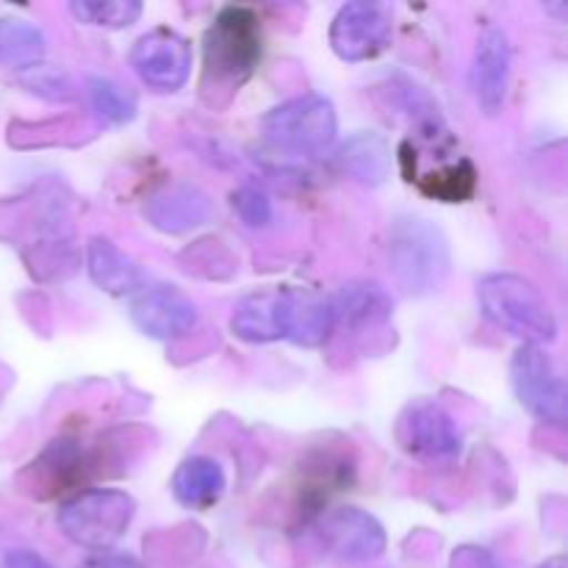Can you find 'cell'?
I'll use <instances>...</instances> for the list:
<instances>
[{"label": "cell", "mask_w": 568, "mask_h": 568, "mask_svg": "<svg viewBox=\"0 0 568 568\" xmlns=\"http://www.w3.org/2000/svg\"><path fill=\"white\" fill-rule=\"evenodd\" d=\"M83 568H144L139 560L128 558V555H94L89 558Z\"/></svg>", "instance_id": "obj_28"}, {"label": "cell", "mask_w": 568, "mask_h": 568, "mask_svg": "<svg viewBox=\"0 0 568 568\" xmlns=\"http://www.w3.org/2000/svg\"><path fill=\"white\" fill-rule=\"evenodd\" d=\"M261 133L281 153L322 155L336 142V105L322 94L286 100L261 120Z\"/></svg>", "instance_id": "obj_5"}, {"label": "cell", "mask_w": 568, "mask_h": 568, "mask_svg": "<svg viewBox=\"0 0 568 568\" xmlns=\"http://www.w3.org/2000/svg\"><path fill=\"white\" fill-rule=\"evenodd\" d=\"M3 568H53L42 555L31 552V549H14V552L6 555Z\"/></svg>", "instance_id": "obj_27"}, {"label": "cell", "mask_w": 568, "mask_h": 568, "mask_svg": "<svg viewBox=\"0 0 568 568\" xmlns=\"http://www.w3.org/2000/svg\"><path fill=\"white\" fill-rule=\"evenodd\" d=\"M388 264L397 286L405 294H430L447 281L453 253L436 222L425 216H403L392 225Z\"/></svg>", "instance_id": "obj_4"}, {"label": "cell", "mask_w": 568, "mask_h": 568, "mask_svg": "<svg viewBox=\"0 0 568 568\" xmlns=\"http://www.w3.org/2000/svg\"><path fill=\"white\" fill-rule=\"evenodd\" d=\"M44 55V33L28 20H0V61L17 70H31Z\"/></svg>", "instance_id": "obj_21"}, {"label": "cell", "mask_w": 568, "mask_h": 568, "mask_svg": "<svg viewBox=\"0 0 568 568\" xmlns=\"http://www.w3.org/2000/svg\"><path fill=\"white\" fill-rule=\"evenodd\" d=\"M233 211L247 227H266L272 222L270 197L253 186H242L233 192Z\"/></svg>", "instance_id": "obj_25"}, {"label": "cell", "mask_w": 568, "mask_h": 568, "mask_svg": "<svg viewBox=\"0 0 568 568\" xmlns=\"http://www.w3.org/2000/svg\"><path fill=\"white\" fill-rule=\"evenodd\" d=\"M453 568H499L497 564L491 560V555L488 552H480V549H460V552H455L453 558Z\"/></svg>", "instance_id": "obj_26"}, {"label": "cell", "mask_w": 568, "mask_h": 568, "mask_svg": "<svg viewBox=\"0 0 568 568\" xmlns=\"http://www.w3.org/2000/svg\"><path fill=\"white\" fill-rule=\"evenodd\" d=\"M225 494V471L214 458L194 455L178 466L172 477V497L189 510H205Z\"/></svg>", "instance_id": "obj_17"}, {"label": "cell", "mask_w": 568, "mask_h": 568, "mask_svg": "<svg viewBox=\"0 0 568 568\" xmlns=\"http://www.w3.org/2000/svg\"><path fill=\"white\" fill-rule=\"evenodd\" d=\"M510 383L516 399L544 425L564 427L568 416L566 381L552 355L536 344H521L510 361Z\"/></svg>", "instance_id": "obj_7"}, {"label": "cell", "mask_w": 568, "mask_h": 568, "mask_svg": "<svg viewBox=\"0 0 568 568\" xmlns=\"http://www.w3.org/2000/svg\"><path fill=\"white\" fill-rule=\"evenodd\" d=\"M87 98L94 114L109 125H122V122H131L136 116V100L111 78H87Z\"/></svg>", "instance_id": "obj_22"}, {"label": "cell", "mask_w": 568, "mask_h": 568, "mask_svg": "<svg viewBox=\"0 0 568 568\" xmlns=\"http://www.w3.org/2000/svg\"><path fill=\"white\" fill-rule=\"evenodd\" d=\"M338 164L347 175L355 181L366 183V186H377L388 178V164H392V153H388L386 142L375 133H358L349 139L338 153Z\"/></svg>", "instance_id": "obj_20"}, {"label": "cell", "mask_w": 568, "mask_h": 568, "mask_svg": "<svg viewBox=\"0 0 568 568\" xmlns=\"http://www.w3.org/2000/svg\"><path fill=\"white\" fill-rule=\"evenodd\" d=\"M399 166L405 181L442 203H466L477 189V170L458 153L442 114L419 122L399 144Z\"/></svg>", "instance_id": "obj_1"}, {"label": "cell", "mask_w": 568, "mask_h": 568, "mask_svg": "<svg viewBox=\"0 0 568 568\" xmlns=\"http://www.w3.org/2000/svg\"><path fill=\"white\" fill-rule=\"evenodd\" d=\"M541 568H566V558H564V555H558V558L547 560V564H544Z\"/></svg>", "instance_id": "obj_29"}, {"label": "cell", "mask_w": 568, "mask_h": 568, "mask_svg": "<svg viewBox=\"0 0 568 568\" xmlns=\"http://www.w3.org/2000/svg\"><path fill=\"white\" fill-rule=\"evenodd\" d=\"M205 92H239L261 61V20L247 6H227L205 33Z\"/></svg>", "instance_id": "obj_2"}, {"label": "cell", "mask_w": 568, "mask_h": 568, "mask_svg": "<svg viewBox=\"0 0 568 568\" xmlns=\"http://www.w3.org/2000/svg\"><path fill=\"white\" fill-rule=\"evenodd\" d=\"M320 532L325 547L347 564H366V560L381 558L388 544L381 521L353 505L331 510L322 519Z\"/></svg>", "instance_id": "obj_11"}, {"label": "cell", "mask_w": 568, "mask_h": 568, "mask_svg": "<svg viewBox=\"0 0 568 568\" xmlns=\"http://www.w3.org/2000/svg\"><path fill=\"white\" fill-rule=\"evenodd\" d=\"M128 59L139 81L161 94L183 89L192 75V44L172 28H153L142 33L133 42Z\"/></svg>", "instance_id": "obj_9"}, {"label": "cell", "mask_w": 568, "mask_h": 568, "mask_svg": "<svg viewBox=\"0 0 568 568\" xmlns=\"http://www.w3.org/2000/svg\"><path fill=\"white\" fill-rule=\"evenodd\" d=\"M150 225L164 233H186L211 220V200L192 183H172L148 203Z\"/></svg>", "instance_id": "obj_15"}, {"label": "cell", "mask_w": 568, "mask_h": 568, "mask_svg": "<svg viewBox=\"0 0 568 568\" xmlns=\"http://www.w3.org/2000/svg\"><path fill=\"white\" fill-rule=\"evenodd\" d=\"M336 331V316L327 297L320 294L292 292V314H288V336L300 347H320Z\"/></svg>", "instance_id": "obj_19"}, {"label": "cell", "mask_w": 568, "mask_h": 568, "mask_svg": "<svg viewBox=\"0 0 568 568\" xmlns=\"http://www.w3.org/2000/svg\"><path fill=\"white\" fill-rule=\"evenodd\" d=\"M392 6L355 0L344 3L331 22V48L342 61H369L392 42Z\"/></svg>", "instance_id": "obj_10"}, {"label": "cell", "mask_w": 568, "mask_h": 568, "mask_svg": "<svg viewBox=\"0 0 568 568\" xmlns=\"http://www.w3.org/2000/svg\"><path fill=\"white\" fill-rule=\"evenodd\" d=\"M131 320L144 336L172 342L186 336L197 325V305L175 286L144 288L133 297Z\"/></svg>", "instance_id": "obj_12"}, {"label": "cell", "mask_w": 568, "mask_h": 568, "mask_svg": "<svg viewBox=\"0 0 568 568\" xmlns=\"http://www.w3.org/2000/svg\"><path fill=\"white\" fill-rule=\"evenodd\" d=\"M26 87L37 92L39 98L53 100V103H67V100L75 98L70 75L64 70H55V67H31L26 75Z\"/></svg>", "instance_id": "obj_24"}, {"label": "cell", "mask_w": 568, "mask_h": 568, "mask_svg": "<svg viewBox=\"0 0 568 568\" xmlns=\"http://www.w3.org/2000/svg\"><path fill=\"white\" fill-rule=\"evenodd\" d=\"M397 444L425 464H449L464 447L453 414L436 399H416L399 414Z\"/></svg>", "instance_id": "obj_8"}, {"label": "cell", "mask_w": 568, "mask_h": 568, "mask_svg": "<svg viewBox=\"0 0 568 568\" xmlns=\"http://www.w3.org/2000/svg\"><path fill=\"white\" fill-rule=\"evenodd\" d=\"M336 325L347 327H372L381 325L392 316V300L377 283L358 281L344 286L336 297L331 300Z\"/></svg>", "instance_id": "obj_18"}, {"label": "cell", "mask_w": 568, "mask_h": 568, "mask_svg": "<svg viewBox=\"0 0 568 568\" xmlns=\"http://www.w3.org/2000/svg\"><path fill=\"white\" fill-rule=\"evenodd\" d=\"M288 314H292V292L272 288V292L250 294L236 305L231 316L233 336L247 344H270L288 336Z\"/></svg>", "instance_id": "obj_14"}, {"label": "cell", "mask_w": 568, "mask_h": 568, "mask_svg": "<svg viewBox=\"0 0 568 568\" xmlns=\"http://www.w3.org/2000/svg\"><path fill=\"white\" fill-rule=\"evenodd\" d=\"M136 503L125 491L92 488L61 505L59 527L72 544L87 549H109L131 527Z\"/></svg>", "instance_id": "obj_6"}, {"label": "cell", "mask_w": 568, "mask_h": 568, "mask_svg": "<svg viewBox=\"0 0 568 568\" xmlns=\"http://www.w3.org/2000/svg\"><path fill=\"white\" fill-rule=\"evenodd\" d=\"M87 270L89 277L94 281V286L103 288V292L109 294H116V297L144 288V275L142 270H139V264L125 253V250L116 247L111 239H89Z\"/></svg>", "instance_id": "obj_16"}, {"label": "cell", "mask_w": 568, "mask_h": 568, "mask_svg": "<svg viewBox=\"0 0 568 568\" xmlns=\"http://www.w3.org/2000/svg\"><path fill=\"white\" fill-rule=\"evenodd\" d=\"M477 300L488 322L525 344L541 347L558 338V320L552 308L536 283L527 277L514 275V272H491L477 283Z\"/></svg>", "instance_id": "obj_3"}, {"label": "cell", "mask_w": 568, "mask_h": 568, "mask_svg": "<svg viewBox=\"0 0 568 568\" xmlns=\"http://www.w3.org/2000/svg\"><path fill=\"white\" fill-rule=\"evenodd\" d=\"M72 14L87 26L98 28H128L142 17V3L136 0H75Z\"/></svg>", "instance_id": "obj_23"}, {"label": "cell", "mask_w": 568, "mask_h": 568, "mask_svg": "<svg viewBox=\"0 0 568 568\" xmlns=\"http://www.w3.org/2000/svg\"><path fill=\"white\" fill-rule=\"evenodd\" d=\"M510 83V39L505 28L486 22L477 37L475 61H471V89L477 105L486 114H497L505 103Z\"/></svg>", "instance_id": "obj_13"}]
</instances>
